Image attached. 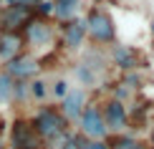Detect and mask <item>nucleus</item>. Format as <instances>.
Returning a JSON list of instances; mask_svg holds the SVG:
<instances>
[{
  "instance_id": "obj_1",
  "label": "nucleus",
  "mask_w": 154,
  "mask_h": 149,
  "mask_svg": "<svg viewBox=\"0 0 154 149\" xmlns=\"http://www.w3.org/2000/svg\"><path fill=\"white\" fill-rule=\"evenodd\" d=\"M30 124H33L35 134L43 139V144H56V141L68 132V126H71L66 121V116L61 114L58 106H41L33 114Z\"/></svg>"
},
{
  "instance_id": "obj_2",
  "label": "nucleus",
  "mask_w": 154,
  "mask_h": 149,
  "mask_svg": "<svg viewBox=\"0 0 154 149\" xmlns=\"http://www.w3.org/2000/svg\"><path fill=\"white\" fill-rule=\"evenodd\" d=\"M83 20H86V36L91 38L94 43H99V46L116 43V25H114V18L109 15L106 10L91 8Z\"/></svg>"
},
{
  "instance_id": "obj_3",
  "label": "nucleus",
  "mask_w": 154,
  "mask_h": 149,
  "mask_svg": "<svg viewBox=\"0 0 154 149\" xmlns=\"http://www.w3.org/2000/svg\"><path fill=\"white\" fill-rule=\"evenodd\" d=\"M79 132L86 134L88 139H109L111 137L106 119H104V111H101V104H94V101L86 104V109H83V114L79 119Z\"/></svg>"
},
{
  "instance_id": "obj_4",
  "label": "nucleus",
  "mask_w": 154,
  "mask_h": 149,
  "mask_svg": "<svg viewBox=\"0 0 154 149\" xmlns=\"http://www.w3.org/2000/svg\"><path fill=\"white\" fill-rule=\"evenodd\" d=\"M20 33H23L25 46H30V48H46V46H51V43L56 41L53 25H51L46 18H38V15L30 18L28 25H25Z\"/></svg>"
},
{
  "instance_id": "obj_5",
  "label": "nucleus",
  "mask_w": 154,
  "mask_h": 149,
  "mask_svg": "<svg viewBox=\"0 0 154 149\" xmlns=\"http://www.w3.org/2000/svg\"><path fill=\"white\" fill-rule=\"evenodd\" d=\"M41 68H43L41 61H38L33 53H25V51L3 63V71L10 73L15 81H30V79H35V76L41 73Z\"/></svg>"
},
{
  "instance_id": "obj_6",
  "label": "nucleus",
  "mask_w": 154,
  "mask_h": 149,
  "mask_svg": "<svg viewBox=\"0 0 154 149\" xmlns=\"http://www.w3.org/2000/svg\"><path fill=\"white\" fill-rule=\"evenodd\" d=\"M33 15H35V10L28 8V5H20V3L0 8V33H20Z\"/></svg>"
},
{
  "instance_id": "obj_7",
  "label": "nucleus",
  "mask_w": 154,
  "mask_h": 149,
  "mask_svg": "<svg viewBox=\"0 0 154 149\" xmlns=\"http://www.w3.org/2000/svg\"><path fill=\"white\" fill-rule=\"evenodd\" d=\"M86 104H88V88H83V86H76L73 88L71 86V91L58 101V109H61V114L66 116L68 124H79Z\"/></svg>"
},
{
  "instance_id": "obj_8",
  "label": "nucleus",
  "mask_w": 154,
  "mask_h": 149,
  "mask_svg": "<svg viewBox=\"0 0 154 149\" xmlns=\"http://www.w3.org/2000/svg\"><path fill=\"white\" fill-rule=\"evenodd\" d=\"M101 111H104V119H106V126L109 132L114 134H124L129 129V111H126V104L119 101V99H106L101 104Z\"/></svg>"
},
{
  "instance_id": "obj_9",
  "label": "nucleus",
  "mask_w": 154,
  "mask_h": 149,
  "mask_svg": "<svg viewBox=\"0 0 154 149\" xmlns=\"http://www.w3.org/2000/svg\"><path fill=\"white\" fill-rule=\"evenodd\" d=\"M10 147L13 149H33L43 147V139L35 134L30 119H15L10 126Z\"/></svg>"
},
{
  "instance_id": "obj_10",
  "label": "nucleus",
  "mask_w": 154,
  "mask_h": 149,
  "mask_svg": "<svg viewBox=\"0 0 154 149\" xmlns=\"http://www.w3.org/2000/svg\"><path fill=\"white\" fill-rule=\"evenodd\" d=\"M86 41V20L83 18H73L68 23H61V43L68 51H79Z\"/></svg>"
},
{
  "instance_id": "obj_11",
  "label": "nucleus",
  "mask_w": 154,
  "mask_h": 149,
  "mask_svg": "<svg viewBox=\"0 0 154 149\" xmlns=\"http://www.w3.org/2000/svg\"><path fill=\"white\" fill-rule=\"evenodd\" d=\"M111 63H114L119 71H124V73H126V71H137L139 66H142V61H139V51L131 48V46H121V43L114 46Z\"/></svg>"
},
{
  "instance_id": "obj_12",
  "label": "nucleus",
  "mask_w": 154,
  "mask_h": 149,
  "mask_svg": "<svg viewBox=\"0 0 154 149\" xmlns=\"http://www.w3.org/2000/svg\"><path fill=\"white\" fill-rule=\"evenodd\" d=\"M23 48H25L23 33H0V61L3 63L23 53Z\"/></svg>"
},
{
  "instance_id": "obj_13",
  "label": "nucleus",
  "mask_w": 154,
  "mask_h": 149,
  "mask_svg": "<svg viewBox=\"0 0 154 149\" xmlns=\"http://www.w3.org/2000/svg\"><path fill=\"white\" fill-rule=\"evenodd\" d=\"M56 8H53V18L58 23H68L73 18H79L81 13V0H53Z\"/></svg>"
},
{
  "instance_id": "obj_14",
  "label": "nucleus",
  "mask_w": 154,
  "mask_h": 149,
  "mask_svg": "<svg viewBox=\"0 0 154 149\" xmlns=\"http://www.w3.org/2000/svg\"><path fill=\"white\" fill-rule=\"evenodd\" d=\"M76 79L81 81V86H83V88H91V86H96V83L104 79V73H99L94 66H88L86 61H81L79 66H76Z\"/></svg>"
},
{
  "instance_id": "obj_15",
  "label": "nucleus",
  "mask_w": 154,
  "mask_h": 149,
  "mask_svg": "<svg viewBox=\"0 0 154 149\" xmlns=\"http://www.w3.org/2000/svg\"><path fill=\"white\" fill-rule=\"evenodd\" d=\"M109 149H146L139 139L134 137H126V134H114V137H109Z\"/></svg>"
},
{
  "instance_id": "obj_16",
  "label": "nucleus",
  "mask_w": 154,
  "mask_h": 149,
  "mask_svg": "<svg viewBox=\"0 0 154 149\" xmlns=\"http://www.w3.org/2000/svg\"><path fill=\"white\" fill-rule=\"evenodd\" d=\"M13 88H15V79L0 68V104H13Z\"/></svg>"
},
{
  "instance_id": "obj_17",
  "label": "nucleus",
  "mask_w": 154,
  "mask_h": 149,
  "mask_svg": "<svg viewBox=\"0 0 154 149\" xmlns=\"http://www.w3.org/2000/svg\"><path fill=\"white\" fill-rule=\"evenodd\" d=\"M28 83H30V99L33 101H46V96L51 94V83L46 79H38V76L30 79Z\"/></svg>"
},
{
  "instance_id": "obj_18",
  "label": "nucleus",
  "mask_w": 154,
  "mask_h": 149,
  "mask_svg": "<svg viewBox=\"0 0 154 149\" xmlns=\"http://www.w3.org/2000/svg\"><path fill=\"white\" fill-rule=\"evenodd\" d=\"M30 99V83L28 81H15L13 88V104H25Z\"/></svg>"
},
{
  "instance_id": "obj_19",
  "label": "nucleus",
  "mask_w": 154,
  "mask_h": 149,
  "mask_svg": "<svg viewBox=\"0 0 154 149\" xmlns=\"http://www.w3.org/2000/svg\"><path fill=\"white\" fill-rule=\"evenodd\" d=\"M68 91H71V83H68L66 79H56L53 83H51V96H53V99H58V101H61Z\"/></svg>"
},
{
  "instance_id": "obj_20",
  "label": "nucleus",
  "mask_w": 154,
  "mask_h": 149,
  "mask_svg": "<svg viewBox=\"0 0 154 149\" xmlns=\"http://www.w3.org/2000/svg\"><path fill=\"white\" fill-rule=\"evenodd\" d=\"M53 8H56L53 0H38V5L33 10H35L38 18H46V20H48V18H53Z\"/></svg>"
},
{
  "instance_id": "obj_21",
  "label": "nucleus",
  "mask_w": 154,
  "mask_h": 149,
  "mask_svg": "<svg viewBox=\"0 0 154 149\" xmlns=\"http://www.w3.org/2000/svg\"><path fill=\"white\" fill-rule=\"evenodd\" d=\"M121 83H124L126 88H142V76H139L137 71H126L124 79H121Z\"/></svg>"
},
{
  "instance_id": "obj_22",
  "label": "nucleus",
  "mask_w": 154,
  "mask_h": 149,
  "mask_svg": "<svg viewBox=\"0 0 154 149\" xmlns=\"http://www.w3.org/2000/svg\"><path fill=\"white\" fill-rule=\"evenodd\" d=\"M83 149H109V141L106 139H88Z\"/></svg>"
},
{
  "instance_id": "obj_23",
  "label": "nucleus",
  "mask_w": 154,
  "mask_h": 149,
  "mask_svg": "<svg viewBox=\"0 0 154 149\" xmlns=\"http://www.w3.org/2000/svg\"><path fill=\"white\" fill-rule=\"evenodd\" d=\"M18 3H20V5H28V8H35L38 0H18Z\"/></svg>"
},
{
  "instance_id": "obj_24",
  "label": "nucleus",
  "mask_w": 154,
  "mask_h": 149,
  "mask_svg": "<svg viewBox=\"0 0 154 149\" xmlns=\"http://www.w3.org/2000/svg\"><path fill=\"white\" fill-rule=\"evenodd\" d=\"M149 149H154V121H152V132H149Z\"/></svg>"
},
{
  "instance_id": "obj_25",
  "label": "nucleus",
  "mask_w": 154,
  "mask_h": 149,
  "mask_svg": "<svg viewBox=\"0 0 154 149\" xmlns=\"http://www.w3.org/2000/svg\"><path fill=\"white\" fill-rule=\"evenodd\" d=\"M33 149H46V144H43V147H33Z\"/></svg>"
},
{
  "instance_id": "obj_26",
  "label": "nucleus",
  "mask_w": 154,
  "mask_h": 149,
  "mask_svg": "<svg viewBox=\"0 0 154 149\" xmlns=\"http://www.w3.org/2000/svg\"><path fill=\"white\" fill-rule=\"evenodd\" d=\"M152 36H154V23H152Z\"/></svg>"
},
{
  "instance_id": "obj_27",
  "label": "nucleus",
  "mask_w": 154,
  "mask_h": 149,
  "mask_svg": "<svg viewBox=\"0 0 154 149\" xmlns=\"http://www.w3.org/2000/svg\"><path fill=\"white\" fill-rule=\"evenodd\" d=\"M0 8H3V3H0Z\"/></svg>"
}]
</instances>
